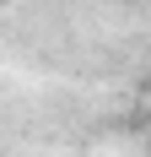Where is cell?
I'll list each match as a JSON object with an SVG mask.
<instances>
[]
</instances>
